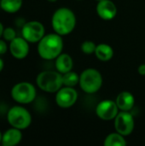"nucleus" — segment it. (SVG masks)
<instances>
[{
  "label": "nucleus",
  "instance_id": "1",
  "mask_svg": "<svg viewBox=\"0 0 145 146\" xmlns=\"http://www.w3.org/2000/svg\"><path fill=\"white\" fill-rule=\"evenodd\" d=\"M52 28L61 36L71 33L76 26V16L73 11L67 7L57 9L51 18Z\"/></svg>",
  "mask_w": 145,
  "mask_h": 146
},
{
  "label": "nucleus",
  "instance_id": "2",
  "mask_svg": "<svg viewBox=\"0 0 145 146\" xmlns=\"http://www.w3.org/2000/svg\"><path fill=\"white\" fill-rule=\"evenodd\" d=\"M63 50V39L61 35L49 33L44 35L38 44V53L42 59L50 61L56 59Z\"/></svg>",
  "mask_w": 145,
  "mask_h": 146
},
{
  "label": "nucleus",
  "instance_id": "3",
  "mask_svg": "<svg viewBox=\"0 0 145 146\" xmlns=\"http://www.w3.org/2000/svg\"><path fill=\"white\" fill-rule=\"evenodd\" d=\"M39 89L48 93H56L63 86L62 74L56 71H43L36 78Z\"/></svg>",
  "mask_w": 145,
  "mask_h": 146
},
{
  "label": "nucleus",
  "instance_id": "4",
  "mask_svg": "<svg viewBox=\"0 0 145 146\" xmlns=\"http://www.w3.org/2000/svg\"><path fill=\"white\" fill-rule=\"evenodd\" d=\"M79 85L85 93H96L102 87L103 76L101 73L96 68H86L79 74Z\"/></svg>",
  "mask_w": 145,
  "mask_h": 146
},
{
  "label": "nucleus",
  "instance_id": "5",
  "mask_svg": "<svg viewBox=\"0 0 145 146\" xmlns=\"http://www.w3.org/2000/svg\"><path fill=\"white\" fill-rule=\"evenodd\" d=\"M7 121L11 127L24 130L30 127L32 123V115L26 108L15 105L8 110Z\"/></svg>",
  "mask_w": 145,
  "mask_h": 146
},
{
  "label": "nucleus",
  "instance_id": "6",
  "mask_svg": "<svg viewBox=\"0 0 145 146\" xmlns=\"http://www.w3.org/2000/svg\"><path fill=\"white\" fill-rule=\"evenodd\" d=\"M11 97L14 101L20 104H28L33 102L37 96L35 86L26 81L15 84L11 89Z\"/></svg>",
  "mask_w": 145,
  "mask_h": 146
},
{
  "label": "nucleus",
  "instance_id": "7",
  "mask_svg": "<svg viewBox=\"0 0 145 146\" xmlns=\"http://www.w3.org/2000/svg\"><path fill=\"white\" fill-rule=\"evenodd\" d=\"M21 35L29 43H38L45 35V29L40 21H30L23 24Z\"/></svg>",
  "mask_w": 145,
  "mask_h": 146
},
{
  "label": "nucleus",
  "instance_id": "8",
  "mask_svg": "<svg viewBox=\"0 0 145 146\" xmlns=\"http://www.w3.org/2000/svg\"><path fill=\"white\" fill-rule=\"evenodd\" d=\"M115 129L119 133L126 137L132 134L134 130L135 121L133 115L129 111H121L115 118Z\"/></svg>",
  "mask_w": 145,
  "mask_h": 146
},
{
  "label": "nucleus",
  "instance_id": "9",
  "mask_svg": "<svg viewBox=\"0 0 145 146\" xmlns=\"http://www.w3.org/2000/svg\"><path fill=\"white\" fill-rule=\"evenodd\" d=\"M78 100V92L74 87L63 86L56 94V103L62 109H68Z\"/></svg>",
  "mask_w": 145,
  "mask_h": 146
},
{
  "label": "nucleus",
  "instance_id": "10",
  "mask_svg": "<svg viewBox=\"0 0 145 146\" xmlns=\"http://www.w3.org/2000/svg\"><path fill=\"white\" fill-rule=\"evenodd\" d=\"M119 110L116 102L109 99L101 101L96 107V114L103 121L115 120L120 112Z\"/></svg>",
  "mask_w": 145,
  "mask_h": 146
},
{
  "label": "nucleus",
  "instance_id": "11",
  "mask_svg": "<svg viewBox=\"0 0 145 146\" xmlns=\"http://www.w3.org/2000/svg\"><path fill=\"white\" fill-rule=\"evenodd\" d=\"M29 42H27L23 37H16L10 41L9 49L12 56L18 60L26 58L29 53Z\"/></svg>",
  "mask_w": 145,
  "mask_h": 146
},
{
  "label": "nucleus",
  "instance_id": "12",
  "mask_svg": "<svg viewBox=\"0 0 145 146\" xmlns=\"http://www.w3.org/2000/svg\"><path fill=\"white\" fill-rule=\"evenodd\" d=\"M98 16L104 21L113 20L117 15V7L111 0H101L96 7Z\"/></svg>",
  "mask_w": 145,
  "mask_h": 146
},
{
  "label": "nucleus",
  "instance_id": "13",
  "mask_svg": "<svg viewBox=\"0 0 145 146\" xmlns=\"http://www.w3.org/2000/svg\"><path fill=\"white\" fill-rule=\"evenodd\" d=\"M115 102L120 110L131 111L135 105V98L130 92L124 91L118 94Z\"/></svg>",
  "mask_w": 145,
  "mask_h": 146
},
{
  "label": "nucleus",
  "instance_id": "14",
  "mask_svg": "<svg viewBox=\"0 0 145 146\" xmlns=\"http://www.w3.org/2000/svg\"><path fill=\"white\" fill-rule=\"evenodd\" d=\"M21 139V130L12 127L3 134L1 145L3 146H15L20 144Z\"/></svg>",
  "mask_w": 145,
  "mask_h": 146
},
{
  "label": "nucleus",
  "instance_id": "15",
  "mask_svg": "<svg viewBox=\"0 0 145 146\" xmlns=\"http://www.w3.org/2000/svg\"><path fill=\"white\" fill-rule=\"evenodd\" d=\"M56 69L61 74H65L73 69V61L70 55L67 53H62L56 58Z\"/></svg>",
  "mask_w": 145,
  "mask_h": 146
},
{
  "label": "nucleus",
  "instance_id": "16",
  "mask_svg": "<svg viewBox=\"0 0 145 146\" xmlns=\"http://www.w3.org/2000/svg\"><path fill=\"white\" fill-rule=\"evenodd\" d=\"M97 58L102 62H108L111 60L114 56V50L113 48L105 43H102L97 45L95 53Z\"/></svg>",
  "mask_w": 145,
  "mask_h": 146
},
{
  "label": "nucleus",
  "instance_id": "17",
  "mask_svg": "<svg viewBox=\"0 0 145 146\" xmlns=\"http://www.w3.org/2000/svg\"><path fill=\"white\" fill-rule=\"evenodd\" d=\"M23 0H0V8L6 13L18 12L22 6Z\"/></svg>",
  "mask_w": 145,
  "mask_h": 146
},
{
  "label": "nucleus",
  "instance_id": "18",
  "mask_svg": "<svg viewBox=\"0 0 145 146\" xmlns=\"http://www.w3.org/2000/svg\"><path fill=\"white\" fill-rule=\"evenodd\" d=\"M103 145L105 146H126L127 143L125 139V136L116 132L109 134L106 137Z\"/></svg>",
  "mask_w": 145,
  "mask_h": 146
},
{
  "label": "nucleus",
  "instance_id": "19",
  "mask_svg": "<svg viewBox=\"0 0 145 146\" xmlns=\"http://www.w3.org/2000/svg\"><path fill=\"white\" fill-rule=\"evenodd\" d=\"M62 82L64 86L74 87L79 83V75L71 70L62 74Z\"/></svg>",
  "mask_w": 145,
  "mask_h": 146
},
{
  "label": "nucleus",
  "instance_id": "20",
  "mask_svg": "<svg viewBox=\"0 0 145 146\" xmlns=\"http://www.w3.org/2000/svg\"><path fill=\"white\" fill-rule=\"evenodd\" d=\"M96 48H97V44L93 41H91V40H85L80 45L81 51L87 55L95 53Z\"/></svg>",
  "mask_w": 145,
  "mask_h": 146
},
{
  "label": "nucleus",
  "instance_id": "21",
  "mask_svg": "<svg viewBox=\"0 0 145 146\" xmlns=\"http://www.w3.org/2000/svg\"><path fill=\"white\" fill-rule=\"evenodd\" d=\"M3 37L6 41H12L14 38H16V32L12 27H6L3 30Z\"/></svg>",
  "mask_w": 145,
  "mask_h": 146
},
{
  "label": "nucleus",
  "instance_id": "22",
  "mask_svg": "<svg viewBox=\"0 0 145 146\" xmlns=\"http://www.w3.org/2000/svg\"><path fill=\"white\" fill-rule=\"evenodd\" d=\"M8 50V45L6 42L3 39H0V55H3Z\"/></svg>",
  "mask_w": 145,
  "mask_h": 146
},
{
  "label": "nucleus",
  "instance_id": "23",
  "mask_svg": "<svg viewBox=\"0 0 145 146\" xmlns=\"http://www.w3.org/2000/svg\"><path fill=\"white\" fill-rule=\"evenodd\" d=\"M138 74H141V75H145V62L144 63H143V64H141V65L138 67Z\"/></svg>",
  "mask_w": 145,
  "mask_h": 146
},
{
  "label": "nucleus",
  "instance_id": "24",
  "mask_svg": "<svg viewBox=\"0 0 145 146\" xmlns=\"http://www.w3.org/2000/svg\"><path fill=\"white\" fill-rule=\"evenodd\" d=\"M3 30H4V27H3V23L0 21V38L3 37Z\"/></svg>",
  "mask_w": 145,
  "mask_h": 146
},
{
  "label": "nucleus",
  "instance_id": "25",
  "mask_svg": "<svg viewBox=\"0 0 145 146\" xmlns=\"http://www.w3.org/2000/svg\"><path fill=\"white\" fill-rule=\"evenodd\" d=\"M3 68H4V62L2 58H0V73L2 72Z\"/></svg>",
  "mask_w": 145,
  "mask_h": 146
},
{
  "label": "nucleus",
  "instance_id": "26",
  "mask_svg": "<svg viewBox=\"0 0 145 146\" xmlns=\"http://www.w3.org/2000/svg\"><path fill=\"white\" fill-rule=\"evenodd\" d=\"M2 138H3V134H2V133L0 132V144H1V142H2Z\"/></svg>",
  "mask_w": 145,
  "mask_h": 146
},
{
  "label": "nucleus",
  "instance_id": "27",
  "mask_svg": "<svg viewBox=\"0 0 145 146\" xmlns=\"http://www.w3.org/2000/svg\"><path fill=\"white\" fill-rule=\"evenodd\" d=\"M47 1H49V2H50V3H54V2H56L57 0H47Z\"/></svg>",
  "mask_w": 145,
  "mask_h": 146
},
{
  "label": "nucleus",
  "instance_id": "28",
  "mask_svg": "<svg viewBox=\"0 0 145 146\" xmlns=\"http://www.w3.org/2000/svg\"><path fill=\"white\" fill-rule=\"evenodd\" d=\"M96 1H97V2H99V1H101V0H96Z\"/></svg>",
  "mask_w": 145,
  "mask_h": 146
},
{
  "label": "nucleus",
  "instance_id": "29",
  "mask_svg": "<svg viewBox=\"0 0 145 146\" xmlns=\"http://www.w3.org/2000/svg\"><path fill=\"white\" fill-rule=\"evenodd\" d=\"M79 1H80V0H79Z\"/></svg>",
  "mask_w": 145,
  "mask_h": 146
}]
</instances>
